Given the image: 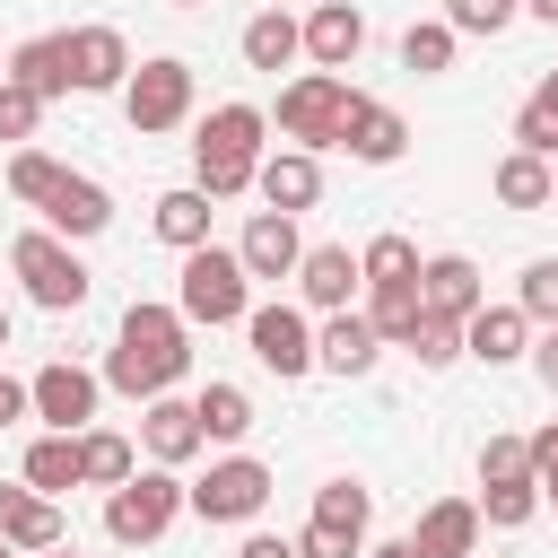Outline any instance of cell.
<instances>
[{
	"label": "cell",
	"instance_id": "ba28073f",
	"mask_svg": "<svg viewBox=\"0 0 558 558\" xmlns=\"http://www.w3.org/2000/svg\"><path fill=\"white\" fill-rule=\"evenodd\" d=\"M122 113H131V131H174L192 113V61H174V52L140 61L122 78Z\"/></svg>",
	"mask_w": 558,
	"mask_h": 558
},
{
	"label": "cell",
	"instance_id": "6da1fadb",
	"mask_svg": "<svg viewBox=\"0 0 558 558\" xmlns=\"http://www.w3.org/2000/svg\"><path fill=\"white\" fill-rule=\"evenodd\" d=\"M192 366V323L174 314V305H131L122 314V331H113V357H105V384L113 392H131V401H157V392H174V375Z\"/></svg>",
	"mask_w": 558,
	"mask_h": 558
},
{
	"label": "cell",
	"instance_id": "bcb514c9",
	"mask_svg": "<svg viewBox=\"0 0 558 558\" xmlns=\"http://www.w3.org/2000/svg\"><path fill=\"white\" fill-rule=\"evenodd\" d=\"M9 418H26V384H9V375H0V427H9Z\"/></svg>",
	"mask_w": 558,
	"mask_h": 558
},
{
	"label": "cell",
	"instance_id": "816d5d0a",
	"mask_svg": "<svg viewBox=\"0 0 558 558\" xmlns=\"http://www.w3.org/2000/svg\"><path fill=\"white\" fill-rule=\"evenodd\" d=\"M0 349H9V305H0Z\"/></svg>",
	"mask_w": 558,
	"mask_h": 558
},
{
	"label": "cell",
	"instance_id": "4316f807",
	"mask_svg": "<svg viewBox=\"0 0 558 558\" xmlns=\"http://www.w3.org/2000/svg\"><path fill=\"white\" fill-rule=\"evenodd\" d=\"M9 78H17V87H35L44 105H52V96H70V44H61V35H26V44L9 52Z\"/></svg>",
	"mask_w": 558,
	"mask_h": 558
},
{
	"label": "cell",
	"instance_id": "f35d334b",
	"mask_svg": "<svg viewBox=\"0 0 558 558\" xmlns=\"http://www.w3.org/2000/svg\"><path fill=\"white\" fill-rule=\"evenodd\" d=\"M366 323H375L384 340H401V331L418 323V279H392V288H375V305H366Z\"/></svg>",
	"mask_w": 558,
	"mask_h": 558
},
{
	"label": "cell",
	"instance_id": "b9f144b4",
	"mask_svg": "<svg viewBox=\"0 0 558 558\" xmlns=\"http://www.w3.org/2000/svg\"><path fill=\"white\" fill-rule=\"evenodd\" d=\"M523 471H532V445L523 436H488L480 445V480H523Z\"/></svg>",
	"mask_w": 558,
	"mask_h": 558
},
{
	"label": "cell",
	"instance_id": "9c48e42d",
	"mask_svg": "<svg viewBox=\"0 0 558 558\" xmlns=\"http://www.w3.org/2000/svg\"><path fill=\"white\" fill-rule=\"evenodd\" d=\"M244 340H253V357H262L279 384L314 375V323H305L296 305H253V314H244Z\"/></svg>",
	"mask_w": 558,
	"mask_h": 558
},
{
	"label": "cell",
	"instance_id": "4dcf8cb0",
	"mask_svg": "<svg viewBox=\"0 0 558 558\" xmlns=\"http://www.w3.org/2000/svg\"><path fill=\"white\" fill-rule=\"evenodd\" d=\"M26 488H35V497H70V488H78V436H61V427L35 436V445H26Z\"/></svg>",
	"mask_w": 558,
	"mask_h": 558
},
{
	"label": "cell",
	"instance_id": "f907efd6",
	"mask_svg": "<svg viewBox=\"0 0 558 558\" xmlns=\"http://www.w3.org/2000/svg\"><path fill=\"white\" fill-rule=\"evenodd\" d=\"M44 558H78V541H52V549H44Z\"/></svg>",
	"mask_w": 558,
	"mask_h": 558
},
{
	"label": "cell",
	"instance_id": "5b68a950",
	"mask_svg": "<svg viewBox=\"0 0 558 558\" xmlns=\"http://www.w3.org/2000/svg\"><path fill=\"white\" fill-rule=\"evenodd\" d=\"M349 96H357V87H349L340 70H305V78H288V87H279V131H288L296 148H314V157H323V148H340Z\"/></svg>",
	"mask_w": 558,
	"mask_h": 558
},
{
	"label": "cell",
	"instance_id": "e0dca14e",
	"mask_svg": "<svg viewBox=\"0 0 558 558\" xmlns=\"http://www.w3.org/2000/svg\"><path fill=\"white\" fill-rule=\"evenodd\" d=\"M253 192H262L270 209H288V218L314 209V201H323V157H314V148H279V157L253 166Z\"/></svg>",
	"mask_w": 558,
	"mask_h": 558
},
{
	"label": "cell",
	"instance_id": "44dd1931",
	"mask_svg": "<svg viewBox=\"0 0 558 558\" xmlns=\"http://www.w3.org/2000/svg\"><path fill=\"white\" fill-rule=\"evenodd\" d=\"M418 305L445 314V323L480 314V270H471V253H436V262H418Z\"/></svg>",
	"mask_w": 558,
	"mask_h": 558
},
{
	"label": "cell",
	"instance_id": "ffe728a7",
	"mask_svg": "<svg viewBox=\"0 0 558 558\" xmlns=\"http://www.w3.org/2000/svg\"><path fill=\"white\" fill-rule=\"evenodd\" d=\"M0 541L26 549V558H44L52 541H70V523H61L52 497H35V488H0Z\"/></svg>",
	"mask_w": 558,
	"mask_h": 558
},
{
	"label": "cell",
	"instance_id": "f5cc1de1",
	"mask_svg": "<svg viewBox=\"0 0 558 558\" xmlns=\"http://www.w3.org/2000/svg\"><path fill=\"white\" fill-rule=\"evenodd\" d=\"M0 558H26V549H9V541H0Z\"/></svg>",
	"mask_w": 558,
	"mask_h": 558
},
{
	"label": "cell",
	"instance_id": "9a60e30c",
	"mask_svg": "<svg viewBox=\"0 0 558 558\" xmlns=\"http://www.w3.org/2000/svg\"><path fill=\"white\" fill-rule=\"evenodd\" d=\"M366 52V9L357 0H323L314 17H305V61L314 70H349Z\"/></svg>",
	"mask_w": 558,
	"mask_h": 558
},
{
	"label": "cell",
	"instance_id": "7dc6e473",
	"mask_svg": "<svg viewBox=\"0 0 558 558\" xmlns=\"http://www.w3.org/2000/svg\"><path fill=\"white\" fill-rule=\"evenodd\" d=\"M366 558H418V541H410V532H401V541H375V549H366Z\"/></svg>",
	"mask_w": 558,
	"mask_h": 558
},
{
	"label": "cell",
	"instance_id": "603a6c76",
	"mask_svg": "<svg viewBox=\"0 0 558 558\" xmlns=\"http://www.w3.org/2000/svg\"><path fill=\"white\" fill-rule=\"evenodd\" d=\"M410 541H418V558H471L480 549V506L471 497H436Z\"/></svg>",
	"mask_w": 558,
	"mask_h": 558
},
{
	"label": "cell",
	"instance_id": "52a82bcc",
	"mask_svg": "<svg viewBox=\"0 0 558 558\" xmlns=\"http://www.w3.org/2000/svg\"><path fill=\"white\" fill-rule=\"evenodd\" d=\"M183 506H192L201 523H253V514L270 506V462H253V453H227V462H209V471L183 488Z\"/></svg>",
	"mask_w": 558,
	"mask_h": 558
},
{
	"label": "cell",
	"instance_id": "4fadbf2b",
	"mask_svg": "<svg viewBox=\"0 0 558 558\" xmlns=\"http://www.w3.org/2000/svg\"><path fill=\"white\" fill-rule=\"evenodd\" d=\"M140 445H148V462H166V471H183L209 436H201V410L192 401H174V392H157V401H140Z\"/></svg>",
	"mask_w": 558,
	"mask_h": 558
},
{
	"label": "cell",
	"instance_id": "7bdbcfd3",
	"mask_svg": "<svg viewBox=\"0 0 558 558\" xmlns=\"http://www.w3.org/2000/svg\"><path fill=\"white\" fill-rule=\"evenodd\" d=\"M532 366H541V384H549V392H558V323H549V331H541V340H532Z\"/></svg>",
	"mask_w": 558,
	"mask_h": 558
},
{
	"label": "cell",
	"instance_id": "f6af8a7d",
	"mask_svg": "<svg viewBox=\"0 0 558 558\" xmlns=\"http://www.w3.org/2000/svg\"><path fill=\"white\" fill-rule=\"evenodd\" d=\"M235 558H296V541H279V532H253Z\"/></svg>",
	"mask_w": 558,
	"mask_h": 558
},
{
	"label": "cell",
	"instance_id": "c3c4849f",
	"mask_svg": "<svg viewBox=\"0 0 558 558\" xmlns=\"http://www.w3.org/2000/svg\"><path fill=\"white\" fill-rule=\"evenodd\" d=\"M523 9H532V17H541V26H558V0H523Z\"/></svg>",
	"mask_w": 558,
	"mask_h": 558
},
{
	"label": "cell",
	"instance_id": "f1b7e54d",
	"mask_svg": "<svg viewBox=\"0 0 558 558\" xmlns=\"http://www.w3.org/2000/svg\"><path fill=\"white\" fill-rule=\"evenodd\" d=\"M131 471H140L131 436H113V427H78V488H122Z\"/></svg>",
	"mask_w": 558,
	"mask_h": 558
},
{
	"label": "cell",
	"instance_id": "ab89813d",
	"mask_svg": "<svg viewBox=\"0 0 558 558\" xmlns=\"http://www.w3.org/2000/svg\"><path fill=\"white\" fill-rule=\"evenodd\" d=\"M514 305H523V314L549 331V323H558V262H523V288H514Z\"/></svg>",
	"mask_w": 558,
	"mask_h": 558
},
{
	"label": "cell",
	"instance_id": "ac0fdd59",
	"mask_svg": "<svg viewBox=\"0 0 558 558\" xmlns=\"http://www.w3.org/2000/svg\"><path fill=\"white\" fill-rule=\"evenodd\" d=\"M44 227L70 244V235H105L113 227V192L96 183V174H61L52 183V201H44Z\"/></svg>",
	"mask_w": 558,
	"mask_h": 558
},
{
	"label": "cell",
	"instance_id": "2e32d148",
	"mask_svg": "<svg viewBox=\"0 0 558 558\" xmlns=\"http://www.w3.org/2000/svg\"><path fill=\"white\" fill-rule=\"evenodd\" d=\"M340 148H349L357 166H392V157L410 148V122H401L392 105H375V96H349V122H340Z\"/></svg>",
	"mask_w": 558,
	"mask_h": 558
},
{
	"label": "cell",
	"instance_id": "836d02e7",
	"mask_svg": "<svg viewBox=\"0 0 558 558\" xmlns=\"http://www.w3.org/2000/svg\"><path fill=\"white\" fill-rule=\"evenodd\" d=\"M357 270H366V288H392V279H418V244L410 235H366V253H357Z\"/></svg>",
	"mask_w": 558,
	"mask_h": 558
},
{
	"label": "cell",
	"instance_id": "8992f818",
	"mask_svg": "<svg viewBox=\"0 0 558 558\" xmlns=\"http://www.w3.org/2000/svg\"><path fill=\"white\" fill-rule=\"evenodd\" d=\"M183 514V480L157 462V471H131L122 488H105V532L122 541V549H148L166 523Z\"/></svg>",
	"mask_w": 558,
	"mask_h": 558
},
{
	"label": "cell",
	"instance_id": "3957f363",
	"mask_svg": "<svg viewBox=\"0 0 558 558\" xmlns=\"http://www.w3.org/2000/svg\"><path fill=\"white\" fill-rule=\"evenodd\" d=\"M174 314H183V323H209V331L253 314V279H244L235 244H192V253H183V288H174Z\"/></svg>",
	"mask_w": 558,
	"mask_h": 558
},
{
	"label": "cell",
	"instance_id": "277c9868",
	"mask_svg": "<svg viewBox=\"0 0 558 558\" xmlns=\"http://www.w3.org/2000/svg\"><path fill=\"white\" fill-rule=\"evenodd\" d=\"M9 270L26 279V296H35L44 314H78V305H87V262H78L52 227H26V235L9 244Z\"/></svg>",
	"mask_w": 558,
	"mask_h": 558
},
{
	"label": "cell",
	"instance_id": "e575fe53",
	"mask_svg": "<svg viewBox=\"0 0 558 558\" xmlns=\"http://www.w3.org/2000/svg\"><path fill=\"white\" fill-rule=\"evenodd\" d=\"M453 44H462V35H453L445 17H427V26H410V35H401V70L436 78V70H453Z\"/></svg>",
	"mask_w": 558,
	"mask_h": 558
},
{
	"label": "cell",
	"instance_id": "74e56055",
	"mask_svg": "<svg viewBox=\"0 0 558 558\" xmlns=\"http://www.w3.org/2000/svg\"><path fill=\"white\" fill-rule=\"evenodd\" d=\"M523 17V0H445V26L453 35H506Z\"/></svg>",
	"mask_w": 558,
	"mask_h": 558
},
{
	"label": "cell",
	"instance_id": "83f0119b",
	"mask_svg": "<svg viewBox=\"0 0 558 558\" xmlns=\"http://www.w3.org/2000/svg\"><path fill=\"white\" fill-rule=\"evenodd\" d=\"M192 410H201V436H209V445H244V436H253V392H244V384H201Z\"/></svg>",
	"mask_w": 558,
	"mask_h": 558
},
{
	"label": "cell",
	"instance_id": "8fae6325",
	"mask_svg": "<svg viewBox=\"0 0 558 558\" xmlns=\"http://www.w3.org/2000/svg\"><path fill=\"white\" fill-rule=\"evenodd\" d=\"M235 262H244V279H296V262H305L296 218L288 209H253V227L235 235Z\"/></svg>",
	"mask_w": 558,
	"mask_h": 558
},
{
	"label": "cell",
	"instance_id": "11a10c76",
	"mask_svg": "<svg viewBox=\"0 0 558 558\" xmlns=\"http://www.w3.org/2000/svg\"><path fill=\"white\" fill-rule=\"evenodd\" d=\"M0 78H9V52H0Z\"/></svg>",
	"mask_w": 558,
	"mask_h": 558
},
{
	"label": "cell",
	"instance_id": "484cf974",
	"mask_svg": "<svg viewBox=\"0 0 558 558\" xmlns=\"http://www.w3.org/2000/svg\"><path fill=\"white\" fill-rule=\"evenodd\" d=\"M366 514H375V497L357 480H323L314 488V532H331L340 549H366Z\"/></svg>",
	"mask_w": 558,
	"mask_h": 558
},
{
	"label": "cell",
	"instance_id": "f546056e",
	"mask_svg": "<svg viewBox=\"0 0 558 558\" xmlns=\"http://www.w3.org/2000/svg\"><path fill=\"white\" fill-rule=\"evenodd\" d=\"M157 235H166L174 253L209 244V192H201V183H174V192H157Z\"/></svg>",
	"mask_w": 558,
	"mask_h": 558
},
{
	"label": "cell",
	"instance_id": "d590c367",
	"mask_svg": "<svg viewBox=\"0 0 558 558\" xmlns=\"http://www.w3.org/2000/svg\"><path fill=\"white\" fill-rule=\"evenodd\" d=\"M401 349H410L418 366H453V357H462V323H445V314H427V305H418V323L401 331Z\"/></svg>",
	"mask_w": 558,
	"mask_h": 558
},
{
	"label": "cell",
	"instance_id": "5bb4252c",
	"mask_svg": "<svg viewBox=\"0 0 558 558\" xmlns=\"http://www.w3.org/2000/svg\"><path fill=\"white\" fill-rule=\"evenodd\" d=\"M61 44H70V87L105 96V87L131 78V44H122V26H70Z\"/></svg>",
	"mask_w": 558,
	"mask_h": 558
},
{
	"label": "cell",
	"instance_id": "1f68e13d",
	"mask_svg": "<svg viewBox=\"0 0 558 558\" xmlns=\"http://www.w3.org/2000/svg\"><path fill=\"white\" fill-rule=\"evenodd\" d=\"M541 514V480L523 471V480H480V523H497V532H523Z\"/></svg>",
	"mask_w": 558,
	"mask_h": 558
},
{
	"label": "cell",
	"instance_id": "8d00e7d4",
	"mask_svg": "<svg viewBox=\"0 0 558 558\" xmlns=\"http://www.w3.org/2000/svg\"><path fill=\"white\" fill-rule=\"evenodd\" d=\"M61 174H70V166H61V157H44V148H17V157H9V192H17L26 209H44Z\"/></svg>",
	"mask_w": 558,
	"mask_h": 558
},
{
	"label": "cell",
	"instance_id": "d4e9b609",
	"mask_svg": "<svg viewBox=\"0 0 558 558\" xmlns=\"http://www.w3.org/2000/svg\"><path fill=\"white\" fill-rule=\"evenodd\" d=\"M488 192H497L506 209H549V201H558V174H549V157L506 148V157H497V174H488Z\"/></svg>",
	"mask_w": 558,
	"mask_h": 558
},
{
	"label": "cell",
	"instance_id": "d6a6232c",
	"mask_svg": "<svg viewBox=\"0 0 558 558\" xmlns=\"http://www.w3.org/2000/svg\"><path fill=\"white\" fill-rule=\"evenodd\" d=\"M514 148H532V157H558V70L523 96V113H514Z\"/></svg>",
	"mask_w": 558,
	"mask_h": 558
},
{
	"label": "cell",
	"instance_id": "ee69618b",
	"mask_svg": "<svg viewBox=\"0 0 558 558\" xmlns=\"http://www.w3.org/2000/svg\"><path fill=\"white\" fill-rule=\"evenodd\" d=\"M523 445H532V480H541V471H549V462H558V418H549V427H541V436H523Z\"/></svg>",
	"mask_w": 558,
	"mask_h": 558
},
{
	"label": "cell",
	"instance_id": "7c38bea8",
	"mask_svg": "<svg viewBox=\"0 0 558 558\" xmlns=\"http://www.w3.org/2000/svg\"><path fill=\"white\" fill-rule=\"evenodd\" d=\"M462 357H480V366H514V357H532V314L480 296V314H462Z\"/></svg>",
	"mask_w": 558,
	"mask_h": 558
},
{
	"label": "cell",
	"instance_id": "7a4b0ae2",
	"mask_svg": "<svg viewBox=\"0 0 558 558\" xmlns=\"http://www.w3.org/2000/svg\"><path fill=\"white\" fill-rule=\"evenodd\" d=\"M262 105H209L201 113V140H192V174L209 201H235L253 192V166H262Z\"/></svg>",
	"mask_w": 558,
	"mask_h": 558
},
{
	"label": "cell",
	"instance_id": "db71d44e",
	"mask_svg": "<svg viewBox=\"0 0 558 558\" xmlns=\"http://www.w3.org/2000/svg\"><path fill=\"white\" fill-rule=\"evenodd\" d=\"M174 9H209V0H174Z\"/></svg>",
	"mask_w": 558,
	"mask_h": 558
},
{
	"label": "cell",
	"instance_id": "7402d4cb",
	"mask_svg": "<svg viewBox=\"0 0 558 558\" xmlns=\"http://www.w3.org/2000/svg\"><path fill=\"white\" fill-rule=\"evenodd\" d=\"M375 357H384V331H375L366 314H349V305L314 331V366H331V375H366Z\"/></svg>",
	"mask_w": 558,
	"mask_h": 558
},
{
	"label": "cell",
	"instance_id": "30bf717a",
	"mask_svg": "<svg viewBox=\"0 0 558 558\" xmlns=\"http://www.w3.org/2000/svg\"><path fill=\"white\" fill-rule=\"evenodd\" d=\"M96 392H105V384H96L87 366H70V357H52V366H44L35 384H26V410H35L44 427H61V436H78V427L96 418Z\"/></svg>",
	"mask_w": 558,
	"mask_h": 558
},
{
	"label": "cell",
	"instance_id": "681fc988",
	"mask_svg": "<svg viewBox=\"0 0 558 558\" xmlns=\"http://www.w3.org/2000/svg\"><path fill=\"white\" fill-rule=\"evenodd\" d=\"M541 497H549V506H558V462H549V471H541Z\"/></svg>",
	"mask_w": 558,
	"mask_h": 558
},
{
	"label": "cell",
	"instance_id": "9f6ffc18",
	"mask_svg": "<svg viewBox=\"0 0 558 558\" xmlns=\"http://www.w3.org/2000/svg\"><path fill=\"white\" fill-rule=\"evenodd\" d=\"M270 9H288V0H270Z\"/></svg>",
	"mask_w": 558,
	"mask_h": 558
},
{
	"label": "cell",
	"instance_id": "d6986e66",
	"mask_svg": "<svg viewBox=\"0 0 558 558\" xmlns=\"http://www.w3.org/2000/svg\"><path fill=\"white\" fill-rule=\"evenodd\" d=\"M296 288H305V305H314V314H340V305H349V288H366V270H357V253H349V244H305Z\"/></svg>",
	"mask_w": 558,
	"mask_h": 558
},
{
	"label": "cell",
	"instance_id": "cb8c5ba5",
	"mask_svg": "<svg viewBox=\"0 0 558 558\" xmlns=\"http://www.w3.org/2000/svg\"><path fill=\"white\" fill-rule=\"evenodd\" d=\"M235 52H244V70H288V61L305 52V26H296L288 9H262V17H244Z\"/></svg>",
	"mask_w": 558,
	"mask_h": 558
},
{
	"label": "cell",
	"instance_id": "60d3db41",
	"mask_svg": "<svg viewBox=\"0 0 558 558\" xmlns=\"http://www.w3.org/2000/svg\"><path fill=\"white\" fill-rule=\"evenodd\" d=\"M35 122H44V96L17 87V78H0V140H35Z\"/></svg>",
	"mask_w": 558,
	"mask_h": 558
}]
</instances>
